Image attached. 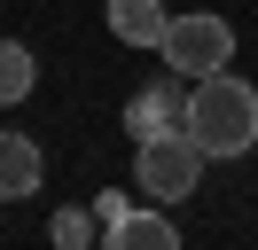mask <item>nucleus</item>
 I'll use <instances>...</instances> for the list:
<instances>
[{
  "label": "nucleus",
  "mask_w": 258,
  "mask_h": 250,
  "mask_svg": "<svg viewBox=\"0 0 258 250\" xmlns=\"http://www.w3.org/2000/svg\"><path fill=\"white\" fill-rule=\"evenodd\" d=\"M188 141L204 156H242L258 141V86L235 71H211V78H188V109H180Z\"/></svg>",
  "instance_id": "obj_1"
},
{
  "label": "nucleus",
  "mask_w": 258,
  "mask_h": 250,
  "mask_svg": "<svg viewBox=\"0 0 258 250\" xmlns=\"http://www.w3.org/2000/svg\"><path fill=\"white\" fill-rule=\"evenodd\" d=\"M204 164H211V156L188 141V125H164V133H149L141 149H133V196H149V203H180V196H196Z\"/></svg>",
  "instance_id": "obj_2"
},
{
  "label": "nucleus",
  "mask_w": 258,
  "mask_h": 250,
  "mask_svg": "<svg viewBox=\"0 0 258 250\" xmlns=\"http://www.w3.org/2000/svg\"><path fill=\"white\" fill-rule=\"evenodd\" d=\"M157 55H164V71H172V78H211V71H227V62H235V24H227V16H211V8L172 16V24H164V39H157Z\"/></svg>",
  "instance_id": "obj_3"
},
{
  "label": "nucleus",
  "mask_w": 258,
  "mask_h": 250,
  "mask_svg": "<svg viewBox=\"0 0 258 250\" xmlns=\"http://www.w3.org/2000/svg\"><path fill=\"white\" fill-rule=\"evenodd\" d=\"M39 180H47V156H39V141H32V133H0V203L39 196Z\"/></svg>",
  "instance_id": "obj_4"
},
{
  "label": "nucleus",
  "mask_w": 258,
  "mask_h": 250,
  "mask_svg": "<svg viewBox=\"0 0 258 250\" xmlns=\"http://www.w3.org/2000/svg\"><path fill=\"white\" fill-rule=\"evenodd\" d=\"M102 250H180V227L164 211H141V203H133L117 227H102Z\"/></svg>",
  "instance_id": "obj_5"
},
{
  "label": "nucleus",
  "mask_w": 258,
  "mask_h": 250,
  "mask_svg": "<svg viewBox=\"0 0 258 250\" xmlns=\"http://www.w3.org/2000/svg\"><path fill=\"white\" fill-rule=\"evenodd\" d=\"M164 0H110V39H125V47H157L164 39Z\"/></svg>",
  "instance_id": "obj_6"
},
{
  "label": "nucleus",
  "mask_w": 258,
  "mask_h": 250,
  "mask_svg": "<svg viewBox=\"0 0 258 250\" xmlns=\"http://www.w3.org/2000/svg\"><path fill=\"white\" fill-rule=\"evenodd\" d=\"M180 109H188V78H180V86H149V94H133L125 125L149 141V133H164V125H180Z\"/></svg>",
  "instance_id": "obj_7"
},
{
  "label": "nucleus",
  "mask_w": 258,
  "mask_h": 250,
  "mask_svg": "<svg viewBox=\"0 0 258 250\" xmlns=\"http://www.w3.org/2000/svg\"><path fill=\"white\" fill-rule=\"evenodd\" d=\"M32 78H39L32 47H24V39H0V102H24V94H32Z\"/></svg>",
  "instance_id": "obj_8"
},
{
  "label": "nucleus",
  "mask_w": 258,
  "mask_h": 250,
  "mask_svg": "<svg viewBox=\"0 0 258 250\" xmlns=\"http://www.w3.org/2000/svg\"><path fill=\"white\" fill-rule=\"evenodd\" d=\"M55 250H94V227H86V211H55Z\"/></svg>",
  "instance_id": "obj_9"
},
{
  "label": "nucleus",
  "mask_w": 258,
  "mask_h": 250,
  "mask_svg": "<svg viewBox=\"0 0 258 250\" xmlns=\"http://www.w3.org/2000/svg\"><path fill=\"white\" fill-rule=\"evenodd\" d=\"M125 211H133V196H125V188H102V196H94V219H102V227H117Z\"/></svg>",
  "instance_id": "obj_10"
},
{
  "label": "nucleus",
  "mask_w": 258,
  "mask_h": 250,
  "mask_svg": "<svg viewBox=\"0 0 258 250\" xmlns=\"http://www.w3.org/2000/svg\"><path fill=\"white\" fill-rule=\"evenodd\" d=\"M94 250H102V242H94Z\"/></svg>",
  "instance_id": "obj_11"
}]
</instances>
